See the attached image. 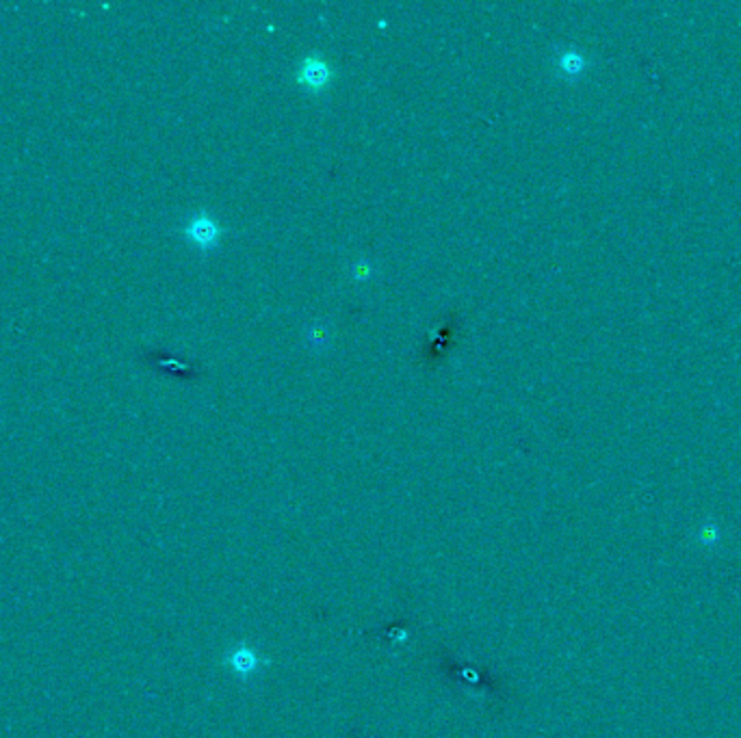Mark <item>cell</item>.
Listing matches in <instances>:
<instances>
[{"label":"cell","mask_w":741,"mask_h":738,"mask_svg":"<svg viewBox=\"0 0 741 738\" xmlns=\"http://www.w3.org/2000/svg\"><path fill=\"white\" fill-rule=\"evenodd\" d=\"M182 234L194 245H198L202 249H211L219 243L221 234H224V228H221L219 221L213 219L206 210H200L198 215L189 219V224L185 226Z\"/></svg>","instance_id":"obj_1"},{"label":"cell","mask_w":741,"mask_h":738,"mask_svg":"<svg viewBox=\"0 0 741 738\" xmlns=\"http://www.w3.org/2000/svg\"><path fill=\"white\" fill-rule=\"evenodd\" d=\"M559 67L568 76H574V74H581L585 67V56L576 50H564L559 54Z\"/></svg>","instance_id":"obj_3"},{"label":"cell","mask_w":741,"mask_h":738,"mask_svg":"<svg viewBox=\"0 0 741 738\" xmlns=\"http://www.w3.org/2000/svg\"><path fill=\"white\" fill-rule=\"evenodd\" d=\"M332 76H334L332 67L321 54H308L302 58L300 69H298V80L302 85H306L308 89L321 91L323 87L332 80Z\"/></svg>","instance_id":"obj_2"},{"label":"cell","mask_w":741,"mask_h":738,"mask_svg":"<svg viewBox=\"0 0 741 738\" xmlns=\"http://www.w3.org/2000/svg\"><path fill=\"white\" fill-rule=\"evenodd\" d=\"M258 667L256 656L249 652V649H239V652L232 654V669L234 671H254Z\"/></svg>","instance_id":"obj_4"}]
</instances>
